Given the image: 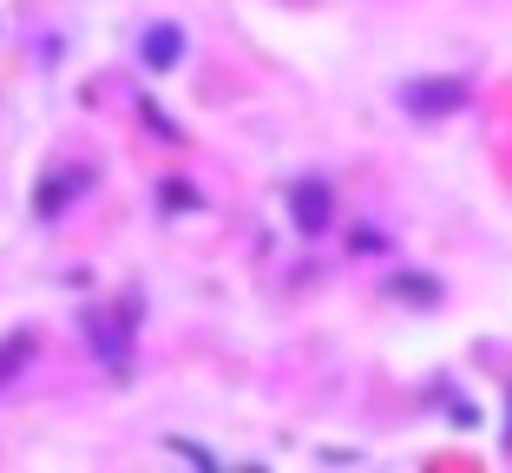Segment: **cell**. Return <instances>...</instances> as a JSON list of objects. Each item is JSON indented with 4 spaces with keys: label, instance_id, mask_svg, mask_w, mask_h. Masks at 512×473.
I'll return each instance as SVG.
<instances>
[{
    "label": "cell",
    "instance_id": "cell-2",
    "mask_svg": "<svg viewBox=\"0 0 512 473\" xmlns=\"http://www.w3.org/2000/svg\"><path fill=\"white\" fill-rule=\"evenodd\" d=\"M145 60H151V66H171V60H178V27L145 33Z\"/></svg>",
    "mask_w": 512,
    "mask_h": 473
},
{
    "label": "cell",
    "instance_id": "cell-1",
    "mask_svg": "<svg viewBox=\"0 0 512 473\" xmlns=\"http://www.w3.org/2000/svg\"><path fill=\"white\" fill-rule=\"evenodd\" d=\"M407 99H414L421 112H447V106H460V99H467V86H414Z\"/></svg>",
    "mask_w": 512,
    "mask_h": 473
},
{
    "label": "cell",
    "instance_id": "cell-3",
    "mask_svg": "<svg viewBox=\"0 0 512 473\" xmlns=\"http://www.w3.org/2000/svg\"><path fill=\"white\" fill-rule=\"evenodd\" d=\"M302 224H322V217H329V211H322V191H302Z\"/></svg>",
    "mask_w": 512,
    "mask_h": 473
}]
</instances>
